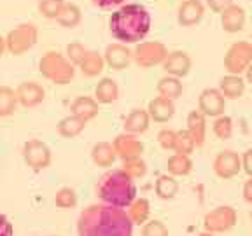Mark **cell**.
Instances as JSON below:
<instances>
[{
    "mask_svg": "<svg viewBox=\"0 0 252 236\" xmlns=\"http://www.w3.org/2000/svg\"><path fill=\"white\" fill-rule=\"evenodd\" d=\"M79 236H133V222L126 210L110 205H91L77 220Z\"/></svg>",
    "mask_w": 252,
    "mask_h": 236,
    "instance_id": "6da1fadb",
    "label": "cell"
},
{
    "mask_svg": "<svg viewBox=\"0 0 252 236\" xmlns=\"http://www.w3.org/2000/svg\"><path fill=\"white\" fill-rule=\"evenodd\" d=\"M110 33L121 44H137L151 30V14L142 4H123L109 20Z\"/></svg>",
    "mask_w": 252,
    "mask_h": 236,
    "instance_id": "7a4b0ae2",
    "label": "cell"
},
{
    "mask_svg": "<svg viewBox=\"0 0 252 236\" xmlns=\"http://www.w3.org/2000/svg\"><path fill=\"white\" fill-rule=\"evenodd\" d=\"M96 194L103 201V205L125 210L137 198V187H135V180L125 170L114 168L100 177Z\"/></svg>",
    "mask_w": 252,
    "mask_h": 236,
    "instance_id": "3957f363",
    "label": "cell"
},
{
    "mask_svg": "<svg viewBox=\"0 0 252 236\" xmlns=\"http://www.w3.org/2000/svg\"><path fill=\"white\" fill-rule=\"evenodd\" d=\"M39 70L44 77L55 84L70 83L75 74L74 65L60 53H46L39 61Z\"/></svg>",
    "mask_w": 252,
    "mask_h": 236,
    "instance_id": "277c9868",
    "label": "cell"
},
{
    "mask_svg": "<svg viewBox=\"0 0 252 236\" xmlns=\"http://www.w3.org/2000/svg\"><path fill=\"white\" fill-rule=\"evenodd\" d=\"M252 63V44L240 40L228 49L224 56V68L229 75H242Z\"/></svg>",
    "mask_w": 252,
    "mask_h": 236,
    "instance_id": "5b68a950",
    "label": "cell"
},
{
    "mask_svg": "<svg viewBox=\"0 0 252 236\" xmlns=\"http://www.w3.org/2000/svg\"><path fill=\"white\" fill-rule=\"evenodd\" d=\"M37 42V27L32 23H23L18 28L9 31L5 46L12 55H23L25 51L32 49Z\"/></svg>",
    "mask_w": 252,
    "mask_h": 236,
    "instance_id": "8992f818",
    "label": "cell"
},
{
    "mask_svg": "<svg viewBox=\"0 0 252 236\" xmlns=\"http://www.w3.org/2000/svg\"><path fill=\"white\" fill-rule=\"evenodd\" d=\"M166 55V46L163 42H158V40H146V42H138L135 51L131 53V56L135 58V61L144 68L154 67V65H159V63L165 61Z\"/></svg>",
    "mask_w": 252,
    "mask_h": 236,
    "instance_id": "52a82bcc",
    "label": "cell"
},
{
    "mask_svg": "<svg viewBox=\"0 0 252 236\" xmlns=\"http://www.w3.org/2000/svg\"><path fill=\"white\" fill-rule=\"evenodd\" d=\"M236 224V210L228 205L222 206H216L214 210H210L203 219L205 231L212 233H226L229 229H233Z\"/></svg>",
    "mask_w": 252,
    "mask_h": 236,
    "instance_id": "ba28073f",
    "label": "cell"
},
{
    "mask_svg": "<svg viewBox=\"0 0 252 236\" xmlns=\"http://www.w3.org/2000/svg\"><path fill=\"white\" fill-rule=\"evenodd\" d=\"M23 159L32 170H44L51 163V150L40 140H28L23 146Z\"/></svg>",
    "mask_w": 252,
    "mask_h": 236,
    "instance_id": "9c48e42d",
    "label": "cell"
},
{
    "mask_svg": "<svg viewBox=\"0 0 252 236\" xmlns=\"http://www.w3.org/2000/svg\"><path fill=\"white\" fill-rule=\"evenodd\" d=\"M198 110L205 118H219L226 110V98L216 88H207L198 98Z\"/></svg>",
    "mask_w": 252,
    "mask_h": 236,
    "instance_id": "30bf717a",
    "label": "cell"
},
{
    "mask_svg": "<svg viewBox=\"0 0 252 236\" xmlns=\"http://www.w3.org/2000/svg\"><path fill=\"white\" fill-rule=\"evenodd\" d=\"M242 170V157L235 150H220L214 159V172L219 178H233L236 177Z\"/></svg>",
    "mask_w": 252,
    "mask_h": 236,
    "instance_id": "8fae6325",
    "label": "cell"
},
{
    "mask_svg": "<svg viewBox=\"0 0 252 236\" xmlns=\"http://www.w3.org/2000/svg\"><path fill=\"white\" fill-rule=\"evenodd\" d=\"M114 152L118 157H121L123 161H128V159H137V157L142 156V150H144V146L142 142L137 138V135L131 133H121L114 138Z\"/></svg>",
    "mask_w": 252,
    "mask_h": 236,
    "instance_id": "7c38bea8",
    "label": "cell"
},
{
    "mask_svg": "<svg viewBox=\"0 0 252 236\" xmlns=\"http://www.w3.org/2000/svg\"><path fill=\"white\" fill-rule=\"evenodd\" d=\"M163 70L168 75H172V77H177V79L184 77L191 70V58L184 51L168 53L165 61H163Z\"/></svg>",
    "mask_w": 252,
    "mask_h": 236,
    "instance_id": "4fadbf2b",
    "label": "cell"
},
{
    "mask_svg": "<svg viewBox=\"0 0 252 236\" xmlns=\"http://www.w3.org/2000/svg\"><path fill=\"white\" fill-rule=\"evenodd\" d=\"M131 51L125 44L121 42H116V44H109L105 47V55H103V59L107 61L110 68H114V70H123L130 65L131 61Z\"/></svg>",
    "mask_w": 252,
    "mask_h": 236,
    "instance_id": "5bb4252c",
    "label": "cell"
},
{
    "mask_svg": "<svg viewBox=\"0 0 252 236\" xmlns=\"http://www.w3.org/2000/svg\"><path fill=\"white\" fill-rule=\"evenodd\" d=\"M205 7L201 0H184L177 11L179 25L182 27H193L203 18Z\"/></svg>",
    "mask_w": 252,
    "mask_h": 236,
    "instance_id": "9a60e30c",
    "label": "cell"
},
{
    "mask_svg": "<svg viewBox=\"0 0 252 236\" xmlns=\"http://www.w3.org/2000/svg\"><path fill=\"white\" fill-rule=\"evenodd\" d=\"M16 98L23 107H35L44 100V89L40 84L28 81V83H21L16 89Z\"/></svg>",
    "mask_w": 252,
    "mask_h": 236,
    "instance_id": "2e32d148",
    "label": "cell"
},
{
    "mask_svg": "<svg viewBox=\"0 0 252 236\" xmlns=\"http://www.w3.org/2000/svg\"><path fill=\"white\" fill-rule=\"evenodd\" d=\"M220 25L228 33H236L240 31L245 25V11L240 5L231 4L228 9L220 12Z\"/></svg>",
    "mask_w": 252,
    "mask_h": 236,
    "instance_id": "e0dca14e",
    "label": "cell"
},
{
    "mask_svg": "<svg viewBox=\"0 0 252 236\" xmlns=\"http://www.w3.org/2000/svg\"><path fill=\"white\" fill-rule=\"evenodd\" d=\"M173 112H175L173 102L168 98H163V96H156L154 100H151L149 109H147L149 118L156 122H166L168 119H172Z\"/></svg>",
    "mask_w": 252,
    "mask_h": 236,
    "instance_id": "ac0fdd59",
    "label": "cell"
},
{
    "mask_svg": "<svg viewBox=\"0 0 252 236\" xmlns=\"http://www.w3.org/2000/svg\"><path fill=\"white\" fill-rule=\"evenodd\" d=\"M188 131L193 137L194 146H203L205 135H207V119L200 110H191L188 116Z\"/></svg>",
    "mask_w": 252,
    "mask_h": 236,
    "instance_id": "d6986e66",
    "label": "cell"
},
{
    "mask_svg": "<svg viewBox=\"0 0 252 236\" xmlns=\"http://www.w3.org/2000/svg\"><path fill=\"white\" fill-rule=\"evenodd\" d=\"M219 91L224 98L236 100L240 98L245 91V81L240 75H224V77L219 81Z\"/></svg>",
    "mask_w": 252,
    "mask_h": 236,
    "instance_id": "ffe728a7",
    "label": "cell"
},
{
    "mask_svg": "<svg viewBox=\"0 0 252 236\" xmlns=\"http://www.w3.org/2000/svg\"><path fill=\"white\" fill-rule=\"evenodd\" d=\"M149 114L147 110L142 109H135L130 112V116L125 119V133H131V135H140L149 128Z\"/></svg>",
    "mask_w": 252,
    "mask_h": 236,
    "instance_id": "44dd1931",
    "label": "cell"
},
{
    "mask_svg": "<svg viewBox=\"0 0 252 236\" xmlns=\"http://www.w3.org/2000/svg\"><path fill=\"white\" fill-rule=\"evenodd\" d=\"M72 116H77V118L84 119V121H90L94 116L98 114V102L94 98H90V96H79V98L74 100L72 103Z\"/></svg>",
    "mask_w": 252,
    "mask_h": 236,
    "instance_id": "7402d4cb",
    "label": "cell"
},
{
    "mask_svg": "<svg viewBox=\"0 0 252 236\" xmlns=\"http://www.w3.org/2000/svg\"><path fill=\"white\" fill-rule=\"evenodd\" d=\"M116 152H114V147L112 144L109 142H98L96 146L93 147L91 150V159L96 166H112L116 161Z\"/></svg>",
    "mask_w": 252,
    "mask_h": 236,
    "instance_id": "603a6c76",
    "label": "cell"
},
{
    "mask_svg": "<svg viewBox=\"0 0 252 236\" xmlns=\"http://www.w3.org/2000/svg\"><path fill=\"white\" fill-rule=\"evenodd\" d=\"M128 217L133 224H146L151 215V203L146 198H135L133 203L128 206Z\"/></svg>",
    "mask_w": 252,
    "mask_h": 236,
    "instance_id": "cb8c5ba5",
    "label": "cell"
},
{
    "mask_svg": "<svg viewBox=\"0 0 252 236\" xmlns=\"http://www.w3.org/2000/svg\"><path fill=\"white\" fill-rule=\"evenodd\" d=\"M118 84L112 79L105 77L102 79L98 84H96V89H94V96H96V102L100 103H112L118 100Z\"/></svg>",
    "mask_w": 252,
    "mask_h": 236,
    "instance_id": "d4e9b609",
    "label": "cell"
},
{
    "mask_svg": "<svg viewBox=\"0 0 252 236\" xmlns=\"http://www.w3.org/2000/svg\"><path fill=\"white\" fill-rule=\"evenodd\" d=\"M158 93H159V96L172 100V102L173 100H177L182 94L181 79L172 77V75H166V77L159 79V83H158Z\"/></svg>",
    "mask_w": 252,
    "mask_h": 236,
    "instance_id": "484cf974",
    "label": "cell"
},
{
    "mask_svg": "<svg viewBox=\"0 0 252 236\" xmlns=\"http://www.w3.org/2000/svg\"><path fill=\"white\" fill-rule=\"evenodd\" d=\"M103 65H105V59H103V56L100 55V53L88 51L79 67H81V70H83L84 75H88V77H94V75L102 74Z\"/></svg>",
    "mask_w": 252,
    "mask_h": 236,
    "instance_id": "4316f807",
    "label": "cell"
},
{
    "mask_svg": "<svg viewBox=\"0 0 252 236\" xmlns=\"http://www.w3.org/2000/svg\"><path fill=\"white\" fill-rule=\"evenodd\" d=\"M166 168H168L172 177H184L193 170V161L184 154H173L166 163Z\"/></svg>",
    "mask_w": 252,
    "mask_h": 236,
    "instance_id": "83f0119b",
    "label": "cell"
},
{
    "mask_svg": "<svg viewBox=\"0 0 252 236\" xmlns=\"http://www.w3.org/2000/svg\"><path fill=\"white\" fill-rule=\"evenodd\" d=\"M86 128V121L81 118H77V116H68V118L62 119L58 124V131L62 137L65 138H72L75 137V135H79L81 131Z\"/></svg>",
    "mask_w": 252,
    "mask_h": 236,
    "instance_id": "f1b7e54d",
    "label": "cell"
},
{
    "mask_svg": "<svg viewBox=\"0 0 252 236\" xmlns=\"http://www.w3.org/2000/svg\"><path fill=\"white\" fill-rule=\"evenodd\" d=\"M179 191L177 180L172 175H159L156 180V194L161 200H172Z\"/></svg>",
    "mask_w": 252,
    "mask_h": 236,
    "instance_id": "f546056e",
    "label": "cell"
},
{
    "mask_svg": "<svg viewBox=\"0 0 252 236\" xmlns=\"http://www.w3.org/2000/svg\"><path fill=\"white\" fill-rule=\"evenodd\" d=\"M56 20H58V23L65 28L77 27L79 21H81V9H79L75 4H65L62 11H60Z\"/></svg>",
    "mask_w": 252,
    "mask_h": 236,
    "instance_id": "4dcf8cb0",
    "label": "cell"
},
{
    "mask_svg": "<svg viewBox=\"0 0 252 236\" xmlns=\"http://www.w3.org/2000/svg\"><path fill=\"white\" fill-rule=\"evenodd\" d=\"M16 93L7 86H0V118L11 116L16 109Z\"/></svg>",
    "mask_w": 252,
    "mask_h": 236,
    "instance_id": "1f68e13d",
    "label": "cell"
},
{
    "mask_svg": "<svg viewBox=\"0 0 252 236\" xmlns=\"http://www.w3.org/2000/svg\"><path fill=\"white\" fill-rule=\"evenodd\" d=\"M194 140L193 137L189 135L188 130H181L177 131V137H175V147H173V150H175V154H184V156H189V154L194 150Z\"/></svg>",
    "mask_w": 252,
    "mask_h": 236,
    "instance_id": "d6a6232c",
    "label": "cell"
},
{
    "mask_svg": "<svg viewBox=\"0 0 252 236\" xmlns=\"http://www.w3.org/2000/svg\"><path fill=\"white\" fill-rule=\"evenodd\" d=\"M212 130L217 138H220V140H228V138L233 135V119L224 114L219 116V118H216V121H214Z\"/></svg>",
    "mask_w": 252,
    "mask_h": 236,
    "instance_id": "836d02e7",
    "label": "cell"
},
{
    "mask_svg": "<svg viewBox=\"0 0 252 236\" xmlns=\"http://www.w3.org/2000/svg\"><path fill=\"white\" fill-rule=\"evenodd\" d=\"M128 175H130L131 178H140L146 175L147 172V165L146 161L142 159V157H137V159H128V161H123V168Z\"/></svg>",
    "mask_w": 252,
    "mask_h": 236,
    "instance_id": "e575fe53",
    "label": "cell"
},
{
    "mask_svg": "<svg viewBox=\"0 0 252 236\" xmlns=\"http://www.w3.org/2000/svg\"><path fill=\"white\" fill-rule=\"evenodd\" d=\"M55 203L60 208H74L75 205H77V194L74 193V189L63 187L56 193Z\"/></svg>",
    "mask_w": 252,
    "mask_h": 236,
    "instance_id": "d590c367",
    "label": "cell"
},
{
    "mask_svg": "<svg viewBox=\"0 0 252 236\" xmlns=\"http://www.w3.org/2000/svg\"><path fill=\"white\" fill-rule=\"evenodd\" d=\"M65 0H39V11L46 18H58Z\"/></svg>",
    "mask_w": 252,
    "mask_h": 236,
    "instance_id": "8d00e7d4",
    "label": "cell"
},
{
    "mask_svg": "<svg viewBox=\"0 0 252 236\" xmlns=\"http://www.w3.org/2000/svg\"><path fill=\"white\" fill-rule=\"evenodd\" d=\"M142 236H168V229L161 220H149L142 228Z\"/></svg>",
    "mask_w": 252,
    "mask_h": 236,
    "instance_id": "74e56055",
    "label": "cell"
},
{
    "mask_svg": "<svg viewBox=\"0 0 252 236\" xmlns=\"http://www.w3.org/2000/svg\"><path fill=\"white\" fill-rule=\"evenodd\" d=\"M86 53H88V49L83 46V44H79V42L68 44V47H67L68 61H70L72 65H81V61L84 59Z\"/></svg>",
    "mask_w": 252,
    "mask_h": 236,
    "instance_id": "f35d334b",
    "label": "cell"
},
{
    "mask_svg": "<svg viewBox=\"0 0 252 236\" xmlns=\"http://www.w3.org/2000/svg\"><path fill=\"white\" fill-rule=\"evenodd\" d=\"M175 137H177V131H172V130H161L158 133V142H159V146L166 150H173L175 147Z\"/></svg>",
    "mask_w": 252,
    "mask_h": 236,
    "instance_id": "ab89813d",
    "label": "cell"
},
{
    "mask_svg": "<svg viewBox=\"0 0 252 236\" xmlns=\"http://www.w3.org/2000/svg\"><path fill=\"white\" fill-rule=\"evenodd\" d=\"M207 4L214 12H222L233 4V0H207Z\"/></svg>",
    "mask_w": 252,
    "mask_h": 236,
    "instance_id": "60d3db41",
    "label": "cell"
},
{
    "mask_svg": "<svg viewBox=\"0 0 252 236\" xmlns=\"http://www.w3.org/2000/svg\"><path fill=\"white\" fill-rule=\"evenodd\" d=\"M242 157V170L247 173L249 177H252V149L245 150Z\"/></svg>",
    "mask_w": 252,
    "mask_h": 236,
    "instance_id": "b9f144b4",
    "label": "cell"
},
{
    "mask_svg": "<svg viewBox=\"0 0 252 236\" xmlns=\"http://www.w3.org/2000/svg\"><path fill=\"white\" fill-rule=\"evenodd\" d=\"M12 235H14L12 224L9 222V219L4 213H0V236H12Z\"/></svg>",
    "mask_w": 252,
    "mask_h": 236,
    "instance_id": "7bdbcfd3",
    "label": "cell"
},
{
    "mask_svg": "<svg viewBox=\"0 0 252 236\" xmlns=\"http://www.w3.org/2000/svg\"><path fill=\"white\" fill-rule=\"evenodd\" d=\"M126 0H93L94 5H98L102 9H112V7H121Z\"/></svg>",
    "mask_w": 252,
    "mask_h": 236,
    "instance_id": "ee69618b",
    "label": "cell"
},
{
    "mask_svg": "<svg viewBox=\"0 0 252 236\" xmlns=\"http://www.w3.org/2000/svg\"><path fill=\"white\" fill-rule=\"evenodd\" d=\"M244 200L252 203V177H249V180L244 184Z\"/></svg>",
    "mask_w": 252,
    "mask_h": 236,
    "instance_id": "f6af8a7d",
    "label": "cell"
},
{
    "mask_svg": "<svg viewBox=\"0 0 252 236\" xmlns=\"http://www.w3.org/2000/svg\"><path fill=\"white\" fill-rule=\"evenodd\" d=\"M245 75H247V81L252 84V63L247 67V70H245Z\"/></svg>",
    "mask_w": 252,
    "mask_h": 236,
    "instance_id": "bcb514c9",
    "label": "cell"
},
{
    "mask_svg": "<svg viewBox=\"0 0 252 236\" xmlns=\"http://www.w3.org/2000/svg\"><path fill=\"white\" fill-rule=\"evenodd\" d=\"M4 49H5V39L0 35V56L4 55Z\"/></svg>",
    "mask_w": 252,
    "mask_h": 236,
    "instance_id": "7dc6e473",
    "label": "cell"
},
{
    "mask_svg": "<svg viewBox=\"0 0 252 236\" xmlns=\"http://www.w3.org/2000/svg\"><path fill=\"white\" fill-rule=\"evenodd\" d=\"M196 236H214L212 233H209V231H203V233H200V235H196Z\"/></svg>",
    "mask_w": 252,
    "mask_h": 236,
    "instance_id": "c3c4849f",
    "label": "cell"
},
{
    "mask_svg": "<svg viewBox=\"0 0 252 236\" xmlns=\"http://www.w3.org/2000/svg\"><path fill=\"white\" fill-rule=\"evenodd\" d=\"M251 220H252V210H251Z\"/></svg>",
    "mask_w": 252,
    "mask_h": 236,
    "instance_id": "681fc988",
    "label": "cell"
}]
</instances>
